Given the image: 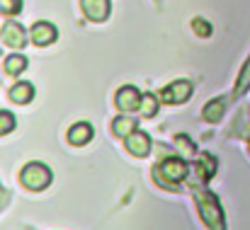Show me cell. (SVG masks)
<instances>
[{"instance_id": "cell-1", "label": "cell", "mask_w": 250, "mask_h": 230, "mask_svg": "<svg viewBox=\"0 0 250 230\" xmlns=\"http://www.w3.org/2000/svg\"><path fill=\"white\" fill-rule=\"evenodd\" d=\"M194 201H197V209H199V216L202 221L207 223V228L221 230L226 223H224V213H221V206H219V199L207 192V189H197L194 192Z\"/></svg>"}, {"instance_id": "cell-2", "label": "cell", "mask_w": 250, "mask_h": 230, "mask_svg": "<svg viewBox=\"0 0 250 230\" xmlns=\"http://www.w3.org/2000/svg\"><path fill=\"white\" fill-rule=\"evenodd\" d=\"M187 162L182 160V157H167L163 160L161 165H156V170H153V177L161 182V184H166L170 187L172 182H180V179H185L187 177Z\"/></svg>"}, {"instance_id": "cell-3", "label": "cell", "mask_w": 250, "mask_h": 230, "mask_svg": "<svg viewBox=\"0 0 250 230\" xmlns=\"http://www.w3.org/2000/svg\"><path fill=\"white\" fill-rule=\"evenodd\" d=\"M20 179H22V184H24L27 189L39 192V189H46V187H49V182H51V172H49V167L42 165V162H29V165L22 170Z\"/></svg>"}, {"instance_id": "cell-4", "label": "cell", "mask_w": 250, "mask_h": 230, "mask_svg": "<svg viewBox=\"0 0 250 230\" xmlns=\"http://www.w3.org/2000/svg\"><path fill=\"white\" fill-rule=\"evenodd\" d=\"M189 95H192V82L177 80V82H170L166 90L161 92V99L166 104H182V102L189 99Z\"/></svg>"}, {"instance_id": "cell-5", "label": "cell", "mask_w": 250, "mask_h": 230, "mask_svg": "<svg viewBox=\"0 0 250 230\" xmlns=\"http://www.w3.org/2000/svg\"><path fill=\"white\" fill-rule=\"evenodd\" d=\"M141 97H144V95H139V90H136L134 85H126V87H122V90L117 92V107H119L122 112L141 109Z\"/></svg>"}, {"instance_id": "cell-6", "label": "cell", "mask_w": 250, "mask_h": 230, "mask_svg": "<svg viewBox=\"0 0 250 230\" xmlns=\"http://www.w3.org/2000/svg\"><path fill=\"white\" fill-rule=\"evenodd\" d=\"M85 17H90L92 22H102L109 15V2L107 0H81Z\"/></svg>"}, {"instance_id": "cell-7", "label": "cell", "mask_w": 250, "mask_h": 230, "mask_svg": "<svg viewBox=\"0 0 250 230\" xmlns=\"http://www.w3.org/2000/svg\"><path fill=\"white\" fill-rule=\"evenodd\" d=\"M126 151H129L131 155H136V157L148 155V151H151V141H148V136L141 134V131L129 134V136H126Z\"/></svg>"}, {"instance_id": "cell-8", "label": "cell", "mask_w": 250, "mask_h": 230, "mask_svg": "<svg viewBox=\"0 0 250 230\" xmlns=\"http://www.w3.org/2000/svg\"><path fill=\"white\" fill-rule=\"evenodd\" d=\"M32 39L37 46H49L56 39V27L51 22H37L32 27Z\"/></svg>"}, {"instance_id": "cell-9", "label": "cell", "mask_w": 250, "mask_h": 230, "mask_svg": "<svg viewBox=\"0 0 250 230\" xmlns=\"http://www.w3.org/2000/svg\"><path fill=\"white\" fill-rule=\"evenodd\" d=\"M2 41L7 44V46H12V49H22L24 46V29L20 27V24H15V22H7L5 27H2Z\"/></svg>"}, {"instance_id": "cell-10", "label": "cell", "mask_w": 250, "mask_h": 230, "mask_svg": "<svg viewBox=\"0 0 250 230\" xmlns=\"http://www.w3.org/2000/svg\"><path fill=\"white\" fill-rule=\"evenodd\" d=\"M90 138H92V126H90L87 121L76 124V126L68 131V143H71V146H85Z\"/></svg>"}, {"instance_id": "cell-11", "label": "cell", "mask_w": 250, "mask_h": 230, "mask_svg": "<svg viewBox=\"0 0 250 230\" xmlns=\"http://www.w3.org/2000/svg\"><path fill=\"white\" fill-rule=\"evenodd\" d=\"M224 112H226V99H224V97H219V99H211V102L204 107L202 119H204V121H209V124H216V121L224 116Z\"/></svg>"}, {"instance_id": "cell-12", "label": "cell", "mask_w": 250, "mask_h": 230, "mask_svg": "<svg viewBox=\"0 0 250 230\" xmlns=\"http://www.w3.org/2000/svg\"><path fill=\"white\" fill-rule=\"evenodd\" d=\"M32 97H34V87H32L29 82H17V85H12V90H10V99H12L15 104H27Z\"/></svg>"}, {"instance_id": "cell-13", "label": "cell", "mask_w": 250, "mask_h": 230, "mask_svg": "<svg viewBox=\"0 0 250 230\" xmlns=\"http://www.w3.org/2000/svg\"><path fill=\"white\" fill-rule=\"evenodd\" d=\"M197 172H199V179L214 177V172H216V157L209 153H202L199 155V162H197Z\"/></svg>"}, {"instance_id": "cell-14", "label": "cell", "mask_w": 250, "mask_h": 230, "mask_svg": "<svg viewBox=\"0 0 250 230\" xmlns=\"http://www.w3.org/2000/svg\"><path fill=\"white\" fill-rule=\"evenodd\" d=\"M112 129H114V134L117 136H129V134H134L136 131V121L134 119H129V116H117L114 119V124H112Z\"/></svg>"}, {"instance_id": "cell-15", "label": "cell", "mask_w": 250, "mask_h": 230, "mask_svg": "<svg viewBox=\"0 0 250 230\" xmlns=\"http://www.w3.org/2000/svg\"><path fill=\"white\" fill-rule=\"evenodd\" d=\"M24 68H27V58L24 56H10V58H5V73L7 76H17Z\"/></svg>"}, {"instance_id": "cell-16", "label": "cell", "mask_w": 250, "mask_h": 230, "mask_svg": "<svg viewBox=\"0 0 250 230\" xmlns=\"http://www.w3.org/2000/svg\"><path fill=\"white\" fill-rule=\"evenodd\" d=\"M156 112H158V99L153 95H144L141 97V116L151 119V116H156Z\"/></svg>"}, {"instance_id": "cell-17", "label": "cell", "mask_w": 250, "mask_h": 230, "mask_svg": "<svg viewBox=\"0 0 250 230\" xmlns=\"http://www.w3.org/2000/svg\"><path fill=\"white\" fill-rule=\"evenodd\" d=\"M248 87H250V58H248V63L243 66L241 76H238V82H236V90H233V95H236V97H241L243 92H248Z\"/></svg>"}, {"instance_id": "cell-18", "label": "cell", "mask_w": 250, "mask_h": 230, "mask_svg": "<svg viewBox=\"0 0 250 230\" xmlns=\"http://www.w3.org/2000/svg\"><path fill=\"white\" fill-rule=\"evenodd\" d=\"M175 146H177V151H182V155H185V157H192V155H197L194 143H192L187 136H177V138H175Z\"/></svg>"}, {"instance_id": "cell-19", "label": "cell", "mask_w": 250, "mask_h": 230, "mask_svg": "<svg viewBox=\"0 0 250 230\" xmlns=\"http://www.w3.org/2000/svg\"><path fill=\"white\" fill-rule=\"evenodd\" d=\"M22 7V0H0V12L2 15H17Z\"/></svg>"}, {"instance_id": "cell-20", "label": "cell", "mask_w": 250, "mask_h": 230, "mask_svg": "<svg viewBox=\"0 0 250 230\" xmlns=\"http://www.w3.org/2000/svg\"><path fill=\"white\" fill-rule=\"evenodd\" d=\"M12 129H15V116L10 112H0V136L10 134Z\"/></svg>"}, {"instance_id": "cell-21", "label": "cell", "mask_w": 250, "mask_h": 230, "mask_svg": "<svg viewBox=\"0 0 250 230\" xmlns=\"http://www.w3.org/2000/svg\"><path fill=\"white\" fill-rule=\"evenodd\" d=\"M192 27H194V34H199V37H211V24L207 22V19H192Z\"/></svg>"}, {"instance_id": "cell-22", "label": "cell", "mask_w": 250, "mask_h": 230, "mask_svg": "<svg viewBox=\"0 0 250 230\" xmlns=\"http://www.w3.org/2000/svg\"><path fill=\"white\" fill-rule=\"evenodd\" d=\"M7 199H10V196H7V192H5V189L0 187V211H2V209L7 206Z\"/></svg>"}]
</instances>
